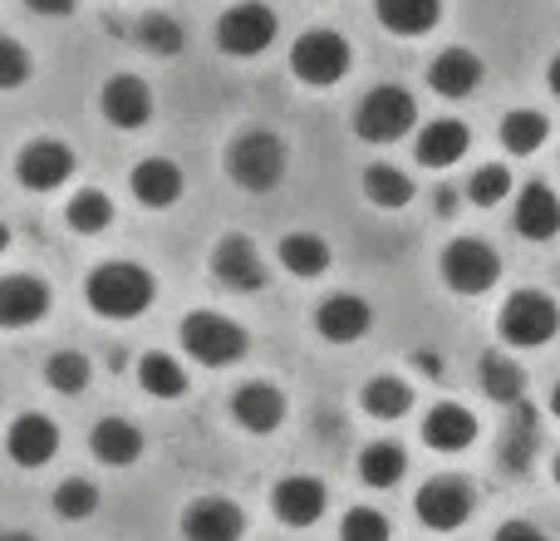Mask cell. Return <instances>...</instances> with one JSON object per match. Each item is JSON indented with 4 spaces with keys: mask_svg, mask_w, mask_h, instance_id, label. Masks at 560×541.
I'll return each instance as SVG.
<instances>
[{
    "mask_svg": "<svg viewBox=\"0 0 560 541\" xmlns=\"http://www.w3.org/2000/svg\"><path fill=\"white\" fill-rule=\"evenodd\" d=\"M153 296H158L153 270L138 266V262H104L84 280L89 310L104 320H138L148 306H153Z\"/></svg>",
    "mask_w": 560,
    "mask_h": 541,
    "instance_id": "6da1fadb",
    "label": "cell"
},
{
    "mask_svg": "<svg viewBox=\"0 0 560 541\" xmlns=\"http://www.w3.org/2000/svg\"><path fill=\"white\" fill-rule=\"evenodd\" d=\"M285 143L271 134V128H242V134L226 143V177L246 193H271L285 177Z\"/></svg>",
    "mask_w": 560,
    "mask_h": 541,
    "instance_id": "7a4b0ae2",
    "label": "cell"
},
{
    "mask_svg": "<svg viewBox=\"0 0 560 541\" xmlns=\"http://www.w3.org/2000/svg\"><path fill=\"white\" fill-rule=\"evenodd\" d=\"M408 128H418V99L408 94V89L378 84V89H369V94L359 99V108H354V134L364 138V143H378V148H384V143H398Z\"/></svg>",
    "mask_w": 560,
    "mask_h": 541,
    "instance_id": "3957f363",
    "label": "cell"
},
{
    "mask_svg": "<svg viewBox=\"0 0 560 541\" xmlns=\"http://www.w3.org/2000/svg\"><path fill=\"white\" fill-rule=\"evenodd\" d=\"M183 349L197 359V365L226 369L252 349V339H246V330L236 325V320L217 315V310H192V315L183 320Z\"/></svg>",
    "mask_w": 560,
    "mask_h": 541,
    "instance_id": "277c9868",
    "label": "cell"
},
{
    "mask_svg": "<svg viewBox=\"0 0 560 541\" xmlns=\"http://www.w3.org/2000/svg\"><path fill=\"white\" fill-rule=\"evenodd\" d=\"M497 330H502V339L516 349H541L560 330V306L551 296H541V290H516V296H506L502 310H497Z\"/></svg>",
    "mask_w": 560,
    "mask_h": 541,
    "instance_id": "5b68a950",
    "label": "cell"
},
{
    "mask_svg": "<svg viewBox=\"0 0 560 541\" xmlns=\"http://www.w3.org/2000/svg\"><path fill=\"white\" fill-rule=\"evenodd\" d=\"M349 39L339 30H305V35L290 45V74L310 89H329L349 74Z\"/></svg>",
    "mask_w": 560,
    "mask_h": 541,
    "instance_id": "8992f818",
    "label": "cell"
},
{
    "mask_svg": "<svg viewBox=\"0 0 560 541\" xmlns=\"http://www.w3.org/2000/svg\"><path fill=\"white\" fill-rule=\"evenodd\" d=\"M443 280L457 296H487L502 280V256L497 246L477 242V237H457L443 246Z\"/></svg>",
    "mask_w": 560,
    "mask_h": 541,
    "instance_id": "52a82bcc",
    "label": "cell"
},
{
    "mask_svg": "<svg viewBox=\"0 0 560 541\" xmlns=\"http://www.w3.org/2000/svg\"><path fill=\"white\" fill-rule=\"evenodd\" d=\"M271 39H276V10L261 5V0L232 5L217 20V49L232 59H256L261 49H271Z\"/></svg>",
    "mask_w": 560,
    "mask_h": 541,
    "instance_id": "ba28073f",
    "label": "cell"
},
{
    "mask_svg": "<svg viewBox=\"0 0 560 541\" xmlns=\"http://www.w3.org/2000/svg\"><path fill=\"white\" fill-rule=\"evenodd\" d=\"M472 507H477V493L463 477H433V483H423L413 497V513L428 532H457V527L472 517Z\"/></svg>",
    "mask_w": 560,
    "mask_h": 541,
    "instance_id": "9c48e42d",
    "label": "cell"
},
{
    "mask_svg": "<svg viewBox=\"0 0 560 541\" xmlns=\"http://www.w3.org/2000/svg\"><path fill=\"white\" fill-rule=\"evenodd\" d=\"M15 177L30 193H55V187H65L74 177V148L59 143V138H35V143L20 148Z\"/></svg>",
    "mask_w": 560,
    "mask_h": 541,
    "instance_id": "30bf717a",
    "label": "cell"
},
{
    "mask_svg": "<svg viewBox=\"0 0 560 541\" xmlns=\"http://www.w3.org/2000/svg\"><path fill=\"white\" fill-rule=\"evenodd\" d=\"M98 114H104L114 128L133 134V128H143L148 118H153V89H148L138 74H114L104 84V94H98Z\"/></svg>",
    "mask_w": 560,
    "mask_h": 541,
    "instance_id": "8fae6325",
    "label": "cell"
},
{
    "mask_svg": "<svg viewBox=\"0 0 560 541\" xmlns=\"http://www.w3.org/2000/svg\"><path fill=\"white\" fill-rule=\"evenodd\" d=\"M183 537L187 541H242L246 537V513L226 497H197L183 513Z\"/></svg>",
    "mask_w": 560,
    "mask_h": 541,
    "instance_id": "7c38bea8",
    "label": "cell"
},
{
    "mask_svg": "<svg viewBox=\"0 0 560 541\" xmlns=\"http://www.w3.org/2000/svg\"><path fill=\"white\" fill-rule=\"evenodd\" d=\"M212 276L222 280L226 290H246V296H252V290L266 286V262L246 237H222L212 252Z\"/></svg>",
    "mask_w": 560,
    "mask_h": 541,
    "instance_id": "4fadbf2b",
    "label": "cell"
},
{
    "mask_svg": "<svg viewBox=\"0 0 560 541\" xmlns=\"http://www.w3.org/2000/svg\"><path fill=\"white\" fill-rule=\"evenodd\" d=\"M325 503H329L325 483H319V477H305V473L276 483V493H271V513L285 527H315L319 517H325Z\"/></svg>",
    "mask_w": 560,
    "mask_h": 541,
    "instance_id": "5bb4252c",
    "label": "cell"
},
{
    "mask_svg": "<svg viewBox=\"0 0 560 541\" xmlns=\"http://www.w3.org/2000/svg\"><path fill=\"white\" fill-rule=\"evenodd\" d=\"M369 325H374V310L359 296H329L315 306V330L329 345H354V339L369 335Z\"/></svg>",
    "mask_w": 560,
    "mask_h": 541,
    "instance_id": "9a60e30c",
    "label": "cell"
},
{
    "mask_svg": "<svg viewBox=\"0 0 560 541\" xmlns=\"http://www.w3.org/2000/svg\"><path fill=\"white\" fill-rule=\"evenodd\" d=\"M49 310V286L39 276H0V330H25Z\"/></svg>",
    "mask_w": 560,
    "mask_h": 541,
    "instance_id": "2e32d148",
    "label": "cell"
},
{
    "mask_svg": "<svg viewBox=\"0 0 560 541\" xmlns=\"http://www.w3.org/2000/svg\"><path fill=\"white\" fill-rule=\"evenodd\" d=\"M512 227H516V237H526V242H551V237L560 232V197H556V187L526 183L522 193H516Z\"/></svg>",
    "mask_w": 560,
    "mask_h": 541,
    "instance_id": "e0dca14e",
    "label": "cell"
},
{
    "mask_svg": "<svg viewBox=\"0 0 560 541\" xmlns=\"http://www.w3.org/2000/svg\"><path fill=\"white\" fill-rule=\"evenodd\" d=\"M183 187H187L183 168H177L173 158H143V163L133 168V177H128V193H133L148 212H167V207L183 197Z\"/></svg>",
    "mask_w": 560,
    "mask_h": 541,
    "instance_id": "ac0fdd59",
    "label": "cell"
},
{
    "mask_svg": "<svg viewBox=\"0 0 560 541\" xmlns=\"http://www.w3.org/2000/svg\"><path fill=\"white\" fill-rule=\"evenodd\" d=\"M5 453L15 458L20 468H45L49 458L59 453V428H55V418H45V414H20L15 424H10V434H5Z\"/></svg>",
    "mask_w": 560,
    "mask_h": 541,
    "instance_id": "d6986e66",
    "label": "cell"
},
{
    "mask_svg": "<svg viewBox=\"0 0 560 541\" xmlns=\"http://www.w3.org/2000/svg\"><path fill=\"white\" fill-rule=\"evenodd\" d=\"M428 84H433L443 99H467L477 84H482V59L463 45L443 49V55L428 65Z\"/></svg>",
    "mask_w": 560,
    "mask_h": 541,
    "instance_id": "ffe728a7",
    "label": "cell"
},
{
    "mask_svg": "<svg viewBox=\"0 0 560 541\" xmlns=\"http://www.w3.org/2000/svg\"><path fill=\"white\" fill-rule=\"evenodd\" d=\"M232 418L252 434H271V428L285 424V394L271 384H242L232 394Z\"/></svg>",
    "mask_w": 560,
    "mask_h": 541,
    "instance_id": "44dd1931",
    "label": "cell"
},
{
    "mask_svg": "<svg viewBox=\"0 0 560 541\" xmlns=\"http://www.w3.org/2000/svg\"><path fill=\"white\" fill-rule=\"evenodd\" d=\"M89 448H94V458L104 468H128L143 458V434H138V424H128V418H98L94 434H89Z\"/></svg>",
    "mask_w": 560,
    "mask_h": 541,
    "instance_id": "7402d4cb",
    "label": "cell"
},
{
    "mask_svg": "<svg viewBox=\"0 0 560 541\" xmlns=\"http://www.w3.org/2000/svg\"><path fill=\"white\" fill-rule=\"evenodd\" d=\"M467 148H472V134H467L463 118H438V124H428L418 134L413 153L423 168H453L457 158H467Z\"/></svg>",
    "mask_w": 560,
    "mask_h": 541,
    "instance_id": "603a6c76",
    "label": "cell"
},
{
    "mask_svg": "<svg viewBox=\"0 0 560 541\" xmlns=\"http://www.w3.org/2000/svg\"><path fill=\"white\" fill-rule=\"evenodd\" d=\"M472 438H477V418L467 414L463 404H438L433 414L423 418V444L433 448V453H463Z\"/></svg>",
    "mask_w": 560,
    "mask_h": 541,
    "instance_id": "cb8c5ba5",
    "label": "cell"
},
{
    "mask_svg": "<svg viewBox=\"0 0 560 541\" xmlns=\"http://www.w3.org/2000/svg\"><path fill=\"white\" fill-rule=\"evenodd\" d=\"M374 15L388 35H428L443 20V0H374Z\"/></svg>",
    "mask_w": 560,
    "mask_h": 541,
    "instance_id": "d4e9b609",
    "label": "cell"
},
{
    "mask_svg": "<svg viewBox=\"0 0 560 541\" xmlns=\"http://www.w3.org/2000/svg\"><path fill=\"white\" fill-rule=\"evenodd\" d=\"M359 187H364V197L374 207H384V212H398V207L413 203V177H408L404 168H394V163H369Z\"/></svg>",
    "mask_w": 560,
    "mask_h": 541,
    "instance_id": "484cf974",
    "label": "cell"
},
{
    "mask_svg": "<svg viewBox=\"0 0 560 541\" xmlns=\"http://www.w3.org/2000/svg\"><path fill=\"white\" fill-rule=\"evenodd\" d=\"M280 266L290 270V276L310 280V276H325L329 270V242L315 232H290L280 237Z\"/></svg>",
    "mask_w": 560,
    "mask_h": 541,
    "instance_id": "4316f807",
    "label": "cell"
},
{
    "mask_svg": "<svg viewBox=\"0 0 560 541\" xmlns=\"http://www.w3.org/2000/svg\"><path fill=\"white\" fill-rule=\"evenodd\" d=\"M138 384H143V394L153 399H183L187 394V369L177 365L173 355H163V349H153V355L138 359Z\"/></svg>",
    "mask_w": 560,
    "mask_h": 541,
    "instance_id": "83f0119b",
    "label": "cell"
},
{
    "mask_svg": "<svg viewBox=\"0 0 560 541\" xmlns=\"http://www.w3.org/2000/svg\"><path fill=\"white\" fill-rule=\"evenodd\" d=\"M359 404H364L369 418H404L408 408H413V389H408L398 375H378V379L364 384Z\"/></svg>",
    "mask_w": 560,
    "mask_h": 541,
    "instance_id": "f1b7e54d",
    "label": "cell"
},
{
    "mask_svg": "<svg viewBox=\"0 0 560 541\" xmlns=\"http://www.w3.org/2000/svg\"><path fill=\"white\" fill-rule=\"evenodd\" d=\"M546 138H551V124H546L541 108H512V114L502 118V143H506V153L526 158V153H536Z\"/></svg>",
    "mask_w": 560,
    "mask_h": 541,
    "instance_id": "f546056e",
    "label": "cell"
},
{
    "mask_svg": "<svg viewBox=\"0 0 560 541\" xmlns=\"http://www.w3.org/2000/svg\"><path fill=\"white\" fill-rule=\"evenodd\" d=\"M482 389H487V399L516 408L522 394H526V369L506 355H482Z\"/></svg>",
    "mask_w": 560,
    "mask_h": 541,
    "instance_id": "4dcf8cb0",
    "label": "cell"
},
{
    "mask_svg": "<svg viewBox=\"0 0 560 541\" xmlns=\"http://www.w3.org/2000/svg\"><path fill=\"white\" fill-rule=\"evenodd\" d=\"M138 45H143L148 55H158V59H173V55H183L187 35H183V25H177L167 10H143V20H138Z\"/></svg>",
    "mask_w": 560,
    "mask_h": 541,
    "instance_id": "1f68e13d",
    "label": "cell"
},
{
    "mask_svg": "<svg viewBox=\"0 0 560 541\" xmlns=\"http://www.w3.org/2000/svg\"><path fill=\"white\" fill-rule=\"evenodd\" d=\"M404 473H408V453L398 444H369L359 453V477L369 487H394Z\"/></svg>",
    "mask_w": 560,
    "mask_h": 541,
    "instance_id": "d6a6232c",
    "label": "cell"
},
{
    "mask_svg": "<svg viewBox=\"0 0 560 541\" xmlns=\"http://www.w3.org/2000/svg\"><path fill=\"white\" fill-rule=\"evenodd\" d=\"M532 453H536V414L526 404H516L512 424H506V438H502V468L526 473V468H532Z\"/></svg>",
    "mask_w": 560,
    "mask_h": 541,
    "instance_id": "836d02e7",
    "label": "cell"
},
{
    "mask_svg": "<svg viewBox=\"0 0 560 541\" xmlns=\"http://www.w3.org/2000/svg\"><path fill=\"white\" fill-rule=\"evenodd\" d=\"M65 217H69V227H74L79 237H94V232H104V227L114 222V203H108V193H98V187H84V193L69 197Z\"/></svg>",
    "mask_w": 560,
    "mask_h": 541,
    "instance_id": "e575fe53",
    "label": "cell"
},
{
    "mask_svg": "<svg viewBox=\"0 0 560 541\" xmlns=\"http://www.w3.org/2000/svg\"><path fill=\"white\" fill-rule=\"evenodd\" d=\"M89 379H94L89 355H79V349H59V355H49L45 384L55 389V394H79V389H89Z\"/></svg>",
    "mask_w": 560,
    "mask_h": 541,
    "instance_id": "d590c367",
    "label": "cell"
},
{
    "mask_svg": "<svg viewBox=\"0 0 560 541\" xmlns=\"http://www.w3.org/2000/svg\"><path fill=\"white\" fill-rule=\"evenodd\" d=\"M463 193H467L472 207H497V203L512 197V173H506L502 163H482V168H472V177H467Z\"/></svg>",
    "mask_w": 560,
    "mask_h": 541,
    "instance_id": "8d00e7d4",
    "label": "cell"
},
{
    "mask_svg": "<svg viewBox=\"0 0 560 541\" xmlns=\"http://www.w3.org/2000/svg\"><path fill=\"white\" fill-rule=\"evenodd\" d=\"M94 507H98V487L84 483V477H65L55 487V513L65 522H84V517H94Z\"/></svg>",
    "mask_w": 560,
    "mask_h": 541,
    "instance_id": "74e56055",
    "label": "cell"
},
{
    "mask_svg": "<svg viewBox=\"0 0 560 541\" xmlns=\"http://www.w3.org/2000/svg\"><path fill=\"white\" fill-rule=\"evenodd\" d=\"M339 541H388V517L374 507H349L339 522Z\"/></svg>",
    "mask_w": 560,
    "mask_h": 541,
    "instance_id": "f35d334b",
    "label": "cell"
},
{
    "mask_svg": "<svg viewBox=\"0 0 560 541\" xmlns=\"http://www.w3.org/2000/svg\"><path fill=\"white\" fill-rule=\"evenodd\" d=\"M25 79H30V55L10 35H0V89L10 94V89H20Z\"/></svg>",
    "mask_w": 560,
    "mask_h": 541,
    "instance_id": "ab89813d",
    "label": "cell"
},
{
    "mask_svg": "<svg viewBox=\"0 0 560 541\" xmlns=\"http://www.w3.org/2000/svg\"><path fill=\"white\" fill-rule=\"evenodd\" d=\"M492 541H546V532H541V527H532V522H522V517H516V522H506Z\"/></svg>",
    "mask_w": 560,
    "mask_h": 541,
    "instance_id": "60d3db41",
    "label": "cell"
},
{
    "mask_svg": "<svg viewBox=\"0 0 560 541\" xmlns=\"http://www.w3.org/2000/svg\"><path fill=\"white\" fill-rule=\"evenodd\" d=\"M457 197H463V193H457L453 183H443V187L433 193V212H438V217H453V212H457Z\"/></svg>",
    "mask_w": 560,
    "mask_h": 541,
    "instance_id": "b9f144b4",
    "label": "cell"
},
{
    "mask_svg": "<svg viewBox=\"0 0 560 541\" xmlns=\"http://www.w3.org/2000/svg\"><path fill=\"white\" fill-rule=\"evenodd\" d=\"M35 15H49V20H59V15H69L74 10V0H25Z\"/></svg>",
    "mask_w": 560,
    "mask_h": 541,
    "instance_id": "7bdbcfd3",
    "label": "cell"
},
{
    "mask_svg": "<svg viewBox=\"0 0 560 541\" xmlns=\"http://www.w3.org/2000/svg\"><path fill=\"white\" fill-rule=\"evenodd\" d=\"M413 359H418V369H423V375H443V359L428 355V349H423V355H413Z\"/></svg>",
    "mask_w": 560,
    "mask_h": 541,
    "instance_id": "ee69618b",
    "label": "cell"
},
{
    "mask_svg": "<svg viewBox=\"0 0 560 541\" xmlns=\"http://www.w3.org/2000/svg\"><path fill=\"white\" fill-rule=\"evenodd\" d=\"M546 84H551V94L560 99V55L551 59V69H546Z\"/></svg>",
    "mask_w": 560,
    "mask_h": 541,
    "instance_id": "f6af8a7d",
    "label": "cell"
},
{
    "mask_svg": "<svg viewBox=\"0 0 560 541\" xmlns=\"http://www.w3.org/2000/svg\"><path fill=\"white\" fill-rule=\"evenodd\" d=\"M0 541H35L30 532H0Z\"/></svg>",
    "mask_w": 560,
    "mask_h": 541,
    "instance_id": "bcb514c9",
    "label": "cell"
},
{
    "mask_svg": "<svg viewBox=\"0 0 560 541\" xmlns=\"http://www.w3.org/2000/svg\"><path fill=\"white\" fill-rule=\"evenodd\" d=\"M551 414H556V418H560V384H556V389H551Z\"/></svg>",
    "mask_w": 560,
    "mask_h": 541,
    "instance_id": "7dc6e473",
    "label": "cell"
},
{
    "mask_svg": "<svg viewBox=\"0 0 560 541\" xmlns=\"http://www.w3.org/2000/svg\"><path fill=\"white\" fill-rule=\"evenodd\" d=\"M5 246H10V227L0 222V252H5Z\"/></svg>",
    "mask_w": 560,
    "mask_h": 541,
    "instance_id": "c3c4849f",
    "label": "cell"
},
{
    "mask_svg": "<svg viewBox=\"0 0 560 541\" xmlns=\"http://www.w3.org/2000/svg\"><path fill=\"white\" fill-rule=\"evenodd\" d=\"M556 483H560V453H556Z\"/></svg>",
    "mask_w": 560,
    "mask_h": 541,
    "instance_id": "681fc988",
    "label": "cell"
}]
</instances>
